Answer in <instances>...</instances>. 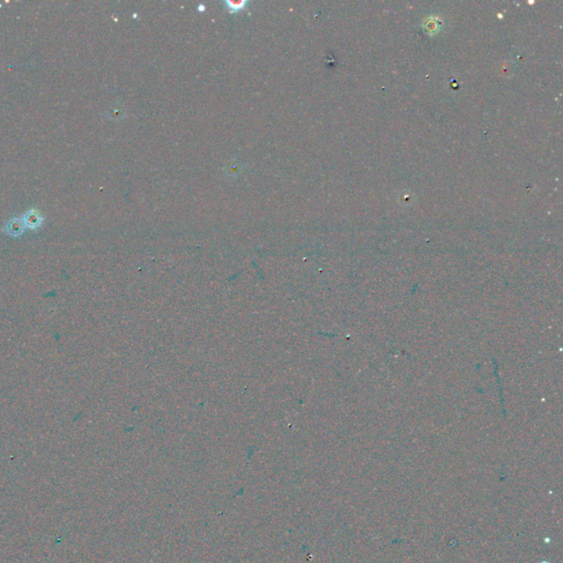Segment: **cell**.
<instances>
[{"label":"cell","mask_w":563,"mask_h":563,"mask_svg":"<svg viewBox=\"0 0 563 563\" xmlns=\"http://www.w3.org/2000/svg\"><path fill=\"white\" fill-rule=\"evenodd\" d=\"M23 231V223L21 221H11L8 224V235L19 236Z\"/></svg>","instance_id":"obj_2"},{"label":"cell","mask_w":563,"mask_h":563,"mask_svg":"<svg viewBox=\"0 0 563 563\" xmlns=\"http://www.w3.org/2000/svg\"><path fill=\"white\" fill-rule=\"evenodd\" d=\"M41 221H42V219H41L39 214L30 213V214L27 215V217H25L23 224L25 227H29V228H32V229H35V228H37L40 226Z\"/></svg>","instance_id":"obj_1"}]
</instances>
